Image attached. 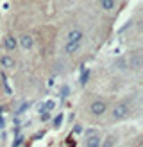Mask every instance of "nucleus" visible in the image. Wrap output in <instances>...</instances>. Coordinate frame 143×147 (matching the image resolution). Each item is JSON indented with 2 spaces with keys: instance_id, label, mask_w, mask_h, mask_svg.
Masks as SVG:
<instances>
[{
  "instance_id": "nucleus-1",
  "label": "nucleus",
  "mask_w": 143,
  "mask_h": 147,
  "mask_svg": "<svg viewBox=\"0 0 143 147\" xmlns=\"http://www.w3.org/2000/svg\"><path fill=\"white\" fill-rule=\"evenodd\" d=\"M129 115H131V106L127 102H116L111 108V120L113 122L125 120V119H129Z\"/></svg>"
},
{
  "instance_id": "nucleus-2",
  "label": "nucleus",
  "mask_w": 143,
  "mask_h": 147,
  "mask_svg": "<svg viewBox=\"0 0 143 147\" xmlns=\"http://www.w3.org/2000/svg\"><path fill=\"white\" fill-rule=\"evenodd\" d=\"M100 142H102V136L97 129H88L84 133V145L86 147H100Z\"/></svg>"
},
{
  "instance_id": "nucleus-3",
  "label": "nucleus",
  "mask_w": 143,
  "mask_h": 147,
  "mask_svg": "<svg viewBox=\"0 0 143 147\" xmlns=\"http://www.w3.org/2000/svg\"><path fill=\"white\" fill-rule=\"evenodd\" d=\"M107 102L104 99H95V100H91V104H90V113L93 117H102L107 113Z\"/></svg>"
},
{
  "instance_id": "nucleus-4",
  "label": "nucleus",
  "mask_w": 143,
  "mask_h": 147,
  "mask_svg": "<svg viewBox=\"0 0 143 147\" xmlns=\"http://www.w3.org/2000/svg\"><path fill=\"white\" fill-rule=\"evenodd\" d=\"M97 5H98V9L106 14H114L120 7L118 0H97Z\"/></svg>"
},
{
  "instance_id": "nucleus-5",
  "label": "nucleus",
  "mask_w": 143,
  "mask_h": 147,
  "mask_svg": "<svg viewBox=\"0 0 143 147\" xmlns=\"http://www.w3.org/2000/svg\"><path fill=\"white\" fill-rule=\"evenodd\" d=\"M0 67L7 72H13L16 68V57H14L11 52H2L0 54Z\"/></svg>"
},
{
  "instance_id": "nucleus-6",
  "label": "nucleus",
  "mask_w": 143,
  "mask_h": 147,
  "mask_svg": "<svg viewBox=\"0 0 143 147\" xmlns=\"http://www.w3.org/2000/svg\"><path fill=\"white\" fill-rule=\"evenodd\" d=\"M34 36L31 34V32H23L18 38V49H21V50H25V52H29V50H32L34 49Z\"/></svg>"
},
{
  "instance_id": "nucleus-7",
  "label": "nucleus",
  "mask_w": 143,
  "mask_h": 147,
  "mask_svg": "<svg viewBox=\"0 0 143 147\" xmlns=\"http://www.w3.org/2000/svg\"><path fill=\"white\" fill-rule=\"evenodd\" d=\"M127 67L131 70H134V72H140L141 67H143V56H141V52H134V54L129 56L127 57Z\"/></svg>"
},
{
  "instance_id": "nucleus-8",
  "label": "nucleus",
  "mask_w": 143,
  "mask_h": 147,
  "mask_svg": "<svg viewBox=\"0 0 143 147\" xmlns=\"http://www.w3.org/2000/svg\"><path fill=\"white\" fill-rule=\"evenodd\" d=\"M2 45L5 49V52H14V50L18 49V38L13 34H5L4 40H2Z\"/></svg>"
},
{
  "instance_id": "nucleus-9",
  "label": "nucleus",
  "mask_w": 143,
  "mask_h": 147,
  "mask_svg": "<svg viewBox=\"0 0 143 147\" xmlns=\"http://www.w3.org/2000/svg\"><path fill=\"white\" fill-rule=\"evenodd\" d=\"M66 41H77V43H82L84 41V31L79 27H72L70 31L66 32Z\"/></svg>"
},
{
  "instance_id": "nucleus-10",
  "label": "nucleus",
  "mask_w": 143,
  "mask_h": 147,
  "mask_svg": "<svg viewBox=\"0 0 143 147\" xmlns=\"http://www.w3.org/2000/svg\"><path fill=\"white\" fill-rule=\"evenodd\" d=\"M82 43H77V41H64V47H63V52L64 56H75L79 50H81Z\"/></svg>"
},
{
  "instance_id": "nucleus-11",
  "label": "nucleus",
  "mask_w": 143,
  "mask_h": 147,
  "mask_svg": "<svg viewBox=\"0 0 143 147\" xmlns=\"http://www.w3.org/2000/svg\"><path fill=\"white\" fill-rule=\"evenodd\" d=\"M116 142H118V138L114 136V135H109L106 140L100 142V147H114V145H116Z\"/></svg>"
},
{
  "instance_id": "nucleus-12",
  "label": "nucleus",
  "mask_w": 143,
  "mask_h": 147,
  "mask_svg": "<svg viewBox=\"0 0 143 147\" xmlns=\"http://www.w3.org/2000/svg\"><path fill=\"white\" fill-rule=\"evenodd\" d=\"M39 119H41L43 122H47V120L50 119V111H48V109H45V108H41V109H39Z\"/></svg>"
},
{
  "instance_id": "nucleus-13",
  "label": "nucleus",
  "mask_w": 143,
  "mask_h": 147,
  "mask_svg": "<svg viewBox=\"0 0 143 147\" xmlns=\"http://www.w3.org/2000/svg\"><path fill=\"white\" fill-rule=\"evenodd\" d=\"M54 100H47L45 102V104H43V108H45V109H48V111H52V109H54Z\"/></svg>"
}]
</instances>
